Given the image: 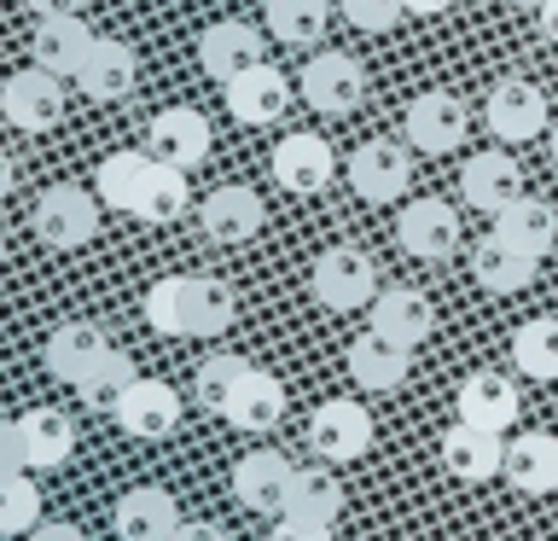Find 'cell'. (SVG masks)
<instances>
[{"mask_svg":"<svg viewBox=\"0 0 558 541\" xmlns=\"http://www.w3.org/2000/svg\"><path fill=\"white\" fill-rule=\"evenodd\" d=\"M94 192L105 209L140 221H174L186 209V169L163 164L157 152H111L94 175Z\"/></svg>","mask_w":558,"mask_h":541,"instance_id":"6da1fadb","label":"cell"},{"mask_svg":"<svg viewBox=\"0 0 558 541\" xmlns=\"http://www.w3.org/2000/svg\"><path fill=\"white\" fill-rule=\"evenodd\" d=\"M76 454V425L59 408H29L0 431V466L7 471H52Z\"/></svg>","mask_w":558,"mask_h":541,"instance_id":"7a4b0ae2","label":"cell"},{"mask_svg":"<svg viewBox=\"0 0 558 541\" xmlns=\"http://www.w3.org/2000/svg\"><path fill=\"white\" fill-rule=\"evenodd\" d=\"M308 291H314V303L331 309V314H355L378 297V268L366 251H355V244H331V251L314 256Z\"/></svg>","mask_w":558,"mask_h":541,"instance_id":"3957f363","label":"cell"},{"mask_svg":"<svg viewBox=\"0 0 558 541\" xmlns=\"http://www.w3.org/2000/svg\"><path fill=\"white\" fill-rule=\"evenodd\" d=\"M99 192L87 187H47L41 199H35V239L47 244V251H76V244H87L99 233Z\"/></svg>","mask_w":558,"mask_h":541,"instance_id":"277c9868","label":"cell"},{"mask_svg":"<svg viewBox=\"0 0 558 541\" xmlns=\"http://www.w3.org/2000/svg\"><path fill=\"white\" fill-rule=\"evenodd\" d=\"M308 448L331 466L361 460V454L373 448V413H366L361 401H349V396L320 401V408L308 413Z\"/></svg>","mask_w":558,"mask_h":541,"instance_id":"5b68a950","label":"cell"},{"mask_svg":"<svg viewBox=\"0 0 558 541\" xmlns=\"http://www.w3.org/2000/svg\"><path fill=\"white\" fill-rule=\"evenodd\" d=\"M0 111H7L12 129L47 134L52 122L64 117V76H52L41 64L17 70V76H7V87H0Z\"/></svg>","mask_w":558,"mask_h":541,"instance_id":"8992f818","label":"cell"},{"mask_svg":"<svg viewBox=\"0 0 558 541\" xmlns=\"http://www.w3.org/2000/svg\"><path fill=\"white\" fill-rule=\"evenodd\" d=\"M483 117H488V134L518 146V140L547 134V94H541L535 82H523V76H500L495 87H488Z\"/></svg>","mask_w":558,"mask_h":541,"instance_id":"52a82bcc","label":"cell"},{"mask_svg":"<svg viewBox=\"0 0 558 541\" xmlns=\"http://www.w3.org/2000/svg\"><path fill=\"white\" fill-rule=\"evenodd\" d=\"M401 134H408L413 152L425 157H448L453 146L465 140V105L442 94V87H430V94H418L408 105V117H401Z\"/></svg>","mask_w":558,"mask_h":541,"instance_id":"ba28073f","label":"cell"},{"mask_svg":"<svg viewBox=\"0 0 558 541\" xmlns=\"http://www.w3.org/2000/svg\"><path fill=\"white\" fill-rule=\"evenodd\" d=\"M303 99L314 105V111H326V117H343V111H355L361 94H366V70L349 59V52H314V59L303 64Z\"/></svg>","mask_w":558,"mask_h":541,"instance_id":"9c48e42d","label":"cell"},{"mask_svg":"<svg viewBox=\"0 0 558 541\" xmlns=\"http://www.w3.org/2000/svg\"><path fill=\"white\" fill-rule=\"evenodd\" d=\"M396 244L418 262H448L460 251V216H453V204H442V199L408 204L396 221Z\"/></svg>","mask_w":558,"mask_h":541,"instance_id":"30bf717a","label":"cell"},{"mask_svg":"<svg viewBox=\"0 0 558 541\" xmlns=\"http://www.w3.org/2000/svg\"><path fill=\"white\" fill-rule=\"evenodd\" d=\"M146 152H157L174 169H198L209 157V117L198 105H163L146 129Z\"/></svg>","mask_w":558,"mask_h":541,"instance_id":"8fae6325","label":"cell"},{"mask_svg":"<svg viewBox=\"0 0 558 541\" xmlns=\"http://www.w3.org/2000/svg\"><path fill=\"white\" fill-rule=\"evenodd\" d=\"M460 199H465V209H483V216H500L506 204H518V199H523V169H518V157H512V152H477V157H465V169H460Z\"/></svg>","mask_w":558,"mask_h":541,"instance_id":"7c38bea8","label":"cell"},{"mask_svg":"<svg viewBox=\"0 0 558 541\" xmlns=\"http://www.w3.org/2000/svg\"><path fill=\"white\" fill-rule=\"evenodd\" d=\"M111 413L129 436L157 443V436H169L174 425H181V396H174V384H163V378H134L129 390L117 396Z\"/></svg>","mask_w":558,"mask_h":541,"instance_id":"4fadbf2b","label":"cell"},{"mask_svg":"<svg viewBox=\"0 0 558 541\" xmlns=\"http://www.w3.org/2000/svg\"><path fill=\"white\" fill-rule=\"evenodd\" d=\"M99 35L82 24V12H59V17H35V35H29V59L52 70V76H64V82H76V70L82 59L94 52Z\"/></svg>","mask_w":558,"mask_h":541,"instance_id":"5bb4252c","label":"cell"},{"mask_svg":"<svg viewBox=\"0 0 558 541\" xmlns=\"http://www.w3.org/2000/svg\"><path fill=\"white\" fill-rule=\"evenodd\" d=\"M349 187L361 204H396L408 192V146L396 140H366L349 157Z\"/></svg>","mask_w":558,"mask_h":541,"instance_id":"9a60e30c","label":"cell"},{"mask_svg":"<svg viewBox=\"0 0 558 541\" xmlns=\"http://www.w3.org/2000/svg\"><path fill=\"white\" fill-rule=\"evenodd\" d=\"M262 29L256 24H239V17H221V24H209L204 35H198V64H204V76L209 82H233V76H244L251 64H262Z\"/></svg>","mask_w":558,"mask_h":541,"instance_id":"2e32d148","label":"cell"},{"mask_svg":"<svg viewBox=\"0 0 558 541\" xmlns=\"http://www.w3.org/2000/svg\"><path fill=\"white\" fill-rule=\"evenodd\" d=\"M268 169H274V181L286 187V192L314 199V192H326L338 157H331V140H320V134H291V140H279V146H274Z\"/></svg>","mask_w":558,"mask_h":541,"instance_id":"e0dca14e","label":"cell"},{"mask_svg":"<svg viewBox=\"0 0 558 541\" xmlns=\"http://www.w3.org/2000/svg\"><path fill=\"white\" fill-rule=\"evenodd\" d=\"M134 76H140L134 47L117 41V35H99L94 52H87L82 70H76V87H82V94L94 99V105H117V99L134 94Z\"/></svg>","mask_w":558,"mask_h":541,"instance_id":"ac0fdd59","label":"cell"},{"mask_svg":"<svg viewBox=\"0 0 558 541\" xmlns=\"http://www.w3.org/2000/svg\"><path fill=\"white\" fill-rule=\"evenodd\" d=\"M111 524H117V541H174V530H181V506H174L169 489L140 483L117 501Z\"/></svg>","mask_w":558,"mask_h":541,"instance_id":"d6986e66","label":"cell"},{"mask_svg":"<svg viewBox=\"0 0 558 541\" xmlns=\"http://www.w3.org/2000/svg\"><path fill=\"white\" fill-rule=\"evenodd\" d=\"M291 483H296V466L274 448H256L233 466V495L251 506V513H286Z\"/></svg>","mask_w":558,"mask_h":541,"instance_id":"ffe728a7","label":"cell"},{"mask_svg":"<svg viewBox=\"0 0 558 541\" xmlns=\"http://www.w3.org/2000/svg\"><path fill=\"white\" fill-rule=\"evenodd\" d=\"M442 466H448V478H460V483H488V478H500L506 471V443H500V431H483V425H448L442 431Z\"/></svg>","mask_w":558,"mask_h":541,"instance_id":"44dd1931","label":"cell"},{"mask_svg":"<svg viewBox=\"0 0 558 541\" xmlns=\"http://www.w3.org/2000/svg\"><path fill=\"white\" fill-rule=\"evenodd\" d=\"M262 199L251 187H239V181H227V187H216L204 199V209H198V221H204V233L216 239V244H251L256 233H262Z\"/></svg>","mask_w":558,"mask_h":541,"instance_id":"7402d4cb","label":"cell"},{"mask_svg":"<svg viewBox=\"0 0 558 541\" xmlns=\"http://www.w3.org/2000/svg\"><path fill=\"white\" fill-rule=\"evenodd\" d=\"M518 384L506 373H465L460 396H453V413L465 419V425H483V431H512L518 419Z\"/></svg>","mask_w":558,"mask_h":541,"instance_id":"603a6c76","label":"cell"},{"mask_svg":"<svg viewBox=\"0 0 558 541\" xmlns=\"http://www.w3.org/2000/svg\"><path fill=\"white\" fill-rule=\"evenodd\" d=\"M286 105H291V82L279 76L268 59L227 82V111H233L239 122H251V129H262V122H279V111H286Z\"/></svg>","mask_w":558,"mask_h":541,"instance_id":"cb8c5ba5","label":"cell"},{"mask_svg":"<svg viewBox=\"0 0 558 541\" xmlns=\"http://www.w3.org/2000/svg\"><path fill=\"white\" fill-rule=\"evenodd\" d=\"M430 326H436V303H430L425 291L390 286V291H378V297H373V332H384V338H396V344L418 349V344L430 338Z\"/></svg>","mask_w":558,"mask_h":541,"instance_id":"d4e9b609","label":"cell"},{"mask_svg":"<svg viewBox=\"0 0 558 541\" xmlns=\"http://www.w3.org/2000/svg\"><path fill=\"white\" fill-rule=\"evenodd\" d=\"M535 268H541V256L518 251V244H512V239H500V233L477 239V251H471V274H477V286H483V291H495V297L523 291V286L535 279Z\"/></svg>","mask_w":558,"mask_h":541,"instance_id":"484cf974","label":"cell"},{"mask_svg":"<svg viewBox=\"0 0 558 541\" xmlns=\"http://www.w3.org/2000/svg\"><path fill=\"white\" fill-rule=\"evenodd\" d=\"M343 361H349V378H355L361 390H396V384L408 378L413 349L396 344V338H384V332H361V338L349 344Z\"/></svg>","mask_w":558,"mask_h":541,"instance_id":"4316f807","label":"cell"},{"mask_svg":"<svg viewBox=\"0 0 558 541\" xmlns=\"http://www.w3.org/2000/svg\"><path fill=\"white\" fill-rule=\"evenodd\" d=\"M506 478L523 495H553L558 489V436L553 431H523L506 448Z\"/></svg>","mask_w":558,"mask_h":541,"instance_id":"83f0119b","label":"cell"},{"mask_svg":"<svg viewBox=\"0 0 558 541\" xmlns=\"http://www.w3.org/2000/svg\"><path fill=\"white\" fill-rule=\"evenodd\" d=\"M105 349H111L105 326H94V321H64V326L47 338V373L64 378V384H76L87 366L105 356Z\"/></svg>","mask_w":558,"mask_h":541,"instance_id":"f1b7e54d","label":"cell"},{"mask_svg":"<svg viewBox=\"0 0 558 541\" xmlns=\"http://www.w3.org/2000/svg\"><path fill=\"white\" fill-rule=\"evenodd\" d=\"M239 297L227 279L216 274H186V338H216V332L233 326Z\"/></svg>","mask_w":558,"mask_h":541,"instance_id":"f546056e","label":"cell"},{"mask_svg":"<svg viewBox=\"0 0 558 541\" xmlns=\"http://www.w3.org/2000/svg\"><path fill=\"white\" fill-rule=\"evenodd\" d=\"M256 373H262V366H256V361H244V356H209L198 373H192V401L227 419V408H233L239 390H244V384H251Z\"/></svg>","mask_w":558,"mask_h":541,"instance_id":"4dcf8cb0","label":"cell"},{"mask_svg":"<svg viewBox=\"0 0 558 541\" xmlns=\"http://www.w3.org/2000/svg\"><path fill=\"white\" fill-rule=\"evenodd\" d=\"M495 233L512 239L518 251H530V256H547L553 244H558V216H553V204H541V199L523 192L518 204H506L500 216H495Z\"/></svg>","mask_w":558,"mask_h":541,"instance_id":"1f68e13d","label":"cell"},{"mask_svg":"<svg viewBox=\"0 0 558 541\" xmlns=\"http://www.w3.org/2000/svg\"><path fill=\"white\" fill-rule=\"evenodd\" d=\"M343 483L331 478L326 466H296V483H291V501H286V518H308V524H338L343 513Z\"/></svg>","mask_w":558,"mask_h":541,"instance_id":"d6a6232c","label":"cell"},{"mask_svg":"<svg viewBox=\"0 0 558 541\" xmlns=\"http://www.w3.org/2000/svg\"><path fill=\"white\" fill-rule=\"evenodd\" d=\"M512 361L518 373H530L541 384L558 378V314H535V321H523L512 332Z\"/></svg>","mask_w":558,"mask_h":541,"instance_id":"836d02e7","label":"cell"},{"mask_svg":"<svg viewBox=\"0 0 558 541\" xmlns=\"http://www.w3.org/2000/svg\"><path fill=\"white\" fill-rule=\"evenodd\" d=\"M279 413H286V384H279L274 373H256L239 390L233 408H227V425H239V431H274Z\"/></svg>","mask_w":558,"mask_h":541,"instance_id":"e575fe53","label":"cell"},{"mask_svg":"<svg viewBox=\"0 0 558 541\" xmlns=\"http://www.w3.org/2000/svg\"><path fill=\"white\" fill-rule=\"evenodd\" d=\"M326 17H331L326 0H268V29L286 47H314L326 35Z\"/></svg>","mask_w":558,"mask_h":541,"instance_id":"d590c367","label":"cell"},{"mask_svg":"<svg viewBox=\"0 0 558 541\" xmlns=\"http://www.w3.org/2000/svg\"><path fill=\"white\" fill-rule=\"evenodd\" d=\"M134 378H140V373H134V361L111 344V349H105V356L76 378V396H82V401H94V408H117V396L129 390Z\"/></svg>","mask_w":558,"mask_h":541,"instance_id":"8d00e7d4","label":"cell"},{"mask_svg":"<svg viewBox=\"0 0 558 541\" xmlns=\"http://www.w3.org/2000/svg\"><path fill=\"white\" fill-rule=\"evenodd\" d=\"M35 524H41V489H35L29 471H7V483H0V536L24 541Z\"/></svg>","mask_w":558,"mask_h":541,"instance_id":"74e56055","label":"cell"},{"mask_svg":"<svg viewBox=\"0 0 558 541\" xmlns=\"http://www.w3.org/2000/svg\"><path fill=\"white\" fill-rule=\"evenodd\" d=\"M146 321L163 338H186V274H169L146 291Z\"/></svg>","mask_w":558,"mask_h":541,"instance_id":"f35d334b","label":"cell"},{"mask_svg":"<svg viewBox=\"0 0 558 541\" xmlns=\"http://www.w3.org/2000/svg\"><path fill=\"white\" fill-rule=\"evenodd\" d=\"M338 12L355 24L361 35H384L408 17V0H338Z\"/></svg>","mask_w":558,"mask_h":541,"instance_id":"ab89813d","label":"cell"},{"mask_svg":"<svg viewBox=\"0 0 558 541\" xmlns=\"http://www.w3.org/2000/svg\"><path fill=\"white\" fill-rule=\"evenodd\" d=\"M268 541H331V524H308V518H279Z\"/></svg>","mask_w":558,"mask_h":541,"instance_id":"60d3db41","label":"cell"},{"mask_svg":"<svg viewBox=\"0 0 558 541\" xmlns=\"http://www.w3.org/2000/svg\"><path fill=\"white\" fill-rule=\"evenodd\" d=\"M24 541H87L76 524H59V518H47V524H35V530L24 536Z\"/></svg>","mask_w":558,"mask_h":541,"instance_id":"b9f144b4","label":"cell"},{"mask_svg":"<svg viewBox=\"0 0 558 541\" xmlns=\"http://www.w3.org/2000/svg\"><path fill=\"white\" fill-rule=\"evenodd\" d=\"M174 541H227L216 524H204V518H186L181 530H174Z\"/></svg>","mask_w":558,"mask_h":541,"instance_id":"7bdbcfd3","label":"cell"},{"mask_svg":"<svg viewBox=\"0 0 558 541\" xmlns=\"http://www.w3.org/2000/svg\"><path fill=\"white\" fill-rule=\"evenodd\" d=\"M535 24H541V35H547V41H558V0H541V7H535Z\"/></svg>","mask_w":558,"mask_h":541,"instance_id":"ee69618b","label":"cell"},{"mask_svg":"<svg viewBox=\"0 0 558 541\" xmlns=\"http://www.w3.org/2000/svg\"><path fill=\"white\" fill-rule=\"evenodd\" d=\"M24 7H29L35 17H59V12H76L82 0H24Z\"/></svg>","mask_w":558,"mask_h":541,"instance_id":"f6af8a7d","label":"cell"},{"mask_svg":"<svg viewBox=\"0 0 558 541\" xmlns=\"http://www.w3.org/2000/svg\"><path fill=\"white\" fill-rule=\"evenodd\" d=\"M448 7H453V0H408V12H413V17H442Z\"/></svg>","mask_w":558,"mask_h":541,"instance_id":"bcb514c9","label":"cell"},{"mask_svg":"<svg viewBox=\"0 0 558 541\" xmlns=\"http://www.w3.org/2000/svg\"><path fill=\"white\" fill-rule=\"evenodd\" d=\"M547 157H553V169H558V122L547 129Z\"/></svg>","mask_w":558,"mask_h":541,"instance_id":"7dc6e473","label":"cell"},{"mask_svg":"<svg viewBox=\"0 0 558 541\" xmlns=\"http://www.w3.org/2000/svg\"><path fill=\"white\" fill-rule=\"evenodd\" d=\"M506 7H541V0H506Z\"/></svg>","mask_w":558,"mask_h":541,"instance_id":"c3c4849f","label":"cell"}]
</instances>
